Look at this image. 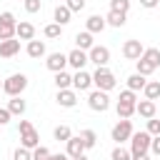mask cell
Returning a JSON list of instances; mask_svg holds the SVG:
<instances>
[{"mask_svg": "<svg viewBox=\"0 0 160 160\" xmlns=\"http://www.w3.org/2000/svg\"><path fill=\"white\" fill-rule=\"evenodd\" d=\"M105 28H108V22H105L102 15H90V18L85 20V30L92 32V35H95V32H102Z\"/></svg>", "mask_w": 160, "mask_h": 160, "instance_id": "17", "label": "cell"}, {"mask_svg": "<svg viewBox=\"0 0 160 160\" xmlns=\"http://www.w3.org/2000/svg\"><path fill=\"white\" fill-rule=\"evenodd\" d=\"M88 105H90V110H95V112H105V110L110 108V98H108L105 90H92V92L88 95Z\"/></svg>", "mask_w": 160, "mask_h": 160, "instance_id": "4", "label": "cell"}, {"mask_svg": "<svg viewBox=\"0 0 160 160\" xmlns=\"http://www.w3.org/2000/svg\"><path fill=\"white\" fill-rule=\"evenodd\" d=\"M130 160H150V155H148V152H142V155H132Z\"/></svg>", "mask_w": 160, "mask_h": 160, "instance_id": "47", "label": "cell"}, {"mask_svg": "<svg viewBox=\"0 0 160 160\" xmlns=\"http://www.w3.org/2000/svg\"><path fill=\"white\" fill-rule=\"evenodd\" d=\"M65 5L70 8V12H80L85 8V0H65Z\"/></svg>", "mask_w": 160, "mask_h": 160, "instance_id": "37", "label": "cell"}, {"mask_svg": "<svg viewBox=\"0 0 160 160\" xmlns=\"http://www.w3.org/2000/svg\"><path fill=\"white\" fill-rule=\"evenodd\" d=\"M150 140H152V135H150L148 130L132 132V135H130V155H142V152H150Z\"/></svg>", "mask_w": 160, "mask_h": 160, "instance_id": "3", "label": "cell"}, {"mask_svg": "<svg viewBox=\"0 0 160 160\" xmlns=\"http://www.w3.org/2000/svg\"><path fill=\"white\" fill-rule=\"evenodd\" d=\"M25 88H28V78H25L22 72H12L10 78H5V80H2V92H8L10 98L20 95Z\"/></svg>", "mask_w": 160, "mask_h": 160, "instance_id": "2", "label": "cell"}, {"mask_svg": "<svg viewBox=\"0 0 160 160\" xmlns=\"http://www.w3.org/2000/svg\"><path fill=\"white\" fill-rule=\"evenodd\" d=\"M142 42L140 40H125V45H122V55H125V60H138L140 55H142Z\"/></svg>", "mask_w": 160, "mask_h": 160, "instance_id": "8", "label": "cell"}, {"mask_svg": "<svg viewBox=\"0 0 160 160\" xmlns=\"http://www.w3.org/2000/svg\"><path fill=\"white\" fill-rule=\"evenodd\" d=\"M90 85H92V75H90V72L78 70V72L72 75V88H75V90H90Z\"/></svg>", "mask_w": 160, "mask_h": 160, "instance_id": "13", "label": "cell"}, {"mask_svg": "<svg viewBox=\"0 0 160 160\" xmlns=\"http://www.w3.org/2000/svg\"><path fill=\"white\" fill-rule=\"evenodd\" d=\"M20 142H22V148L32 150V148H38V145H40V132H38L35 128H30V130L20 132Z\"/></svg>", "mask_w": 160, "mask_h": 160, "instance_id": "15", "label": "cell"}, {"mask_svg": "<svg viewBox=\"0 0 160 160\" xmlns=\"http://www.w3.org/2000/svg\"><path fill=\"white\" fill-rule=\"evenodd\" d=\"M150 152H152V155H160V135H152V140H150Z\"/></svg>", "mask_w": 160, "mask_h": 160, "instance_id": "42", "label": "cell"}, {"mask_svg": "<svg viewBox=\"0 0 160 160\" xmlns=\"http://www.w3.org/2000/svg\"><path fill=\"white\" fill-rule=\"evenodd\" d=\"M148 132H150V135H160V120L150 118V120H148Z\"/></svg>", "mask_w": 160, "mask_h": 160, "instance_id": "38", "label": "cell"}, {"mask_svg": "<svg viewBox=\"0 0 160 160\" xmlns=\"http://www.w3.org/2000/svg\"><path fill=\"white\" fill-rule=\"evenodd\" d=\"M32 128V122L30 120H20V125H18V132H25V130H30Z\"/></svg>", "mask_w": 160, "mask_h": 160, "instance_id": "44", "label": "cell"}, {"mask_svg": "<svg viewBox=\"0 0 160 160\" xmlns=\"http://www.w3.org/2000/svg\"><path fill=\"white\" fill-rule=\"evenodd\" d=\"M55 85H58V90H65V88H70V85H72V75H70V72H65V70L55 72Z\"/></svg>", "mask_w": 160, "mask_h": 160, "instance_id": "27", "label": "cell"}, {"mask_svg": "<svg viewBox=\"0 0 160 160\" xmlns=\"http://www.w3.org/2000/svg\"><path fill=\"white\" fill-rule=\"evenodd\" d=\"M155 110H158V108H155V100H148V98H145V100H138V102H135V112H138L140 118H145V120L155 118Z\"/></svg>", "mask_w": 160, "mask_h": 160, "instance_id": "10", "label": "cell"}, {"mask_svg": "<svg viewBox=\"0 0 160 160\" xmlns=\"http://www.w3.org/2000/svg\"><path fill=\"white\" fill-rule=\"evenodd\" d=\"M10 118H12V115H10V110H8V108H0V128H2V125H8V122H10Z\"/></svg>", "mask_w": 160, "mask_h": 160, "instance_id": "43", "label": "cell"}, {"mask_svg": "<svg viewBox=\"0 0 160 160\" xmlns=\"http://www.w3.org/2000/svg\"><path fill=\"white\" fill-rule=\"evenodd\" d=\"M70 160H88V158H85V152H82V155H78V158H70Z\"/></svg>", "mask_w": 160, "mask_h": 160, "instance_id": "48", "label": "cell"}, {"mask_svg": "<svg viewBox=\"0 0 160 160\" xmlns=\"http://www.w3.org/2000/svg\"><path fill=\"white\" fill-rule=\"evenodd\" d=\"M15 38H20V40H32V38H35V25L28 22V20H20V22L15 25Z\"/></svg>", "mask_w": 160, "mask_h": 160, "instance_id": "12", "label": "cell"}, {"mask_svg": "<svg viewBox=\"0 0 160 160\" xmlns=\"http://www.w3.org/2000/svg\"><path fill=\"white\" fill-rule=\"evenodd\" d=\"M65 152H68V158H78V155L85 152V145H82L80 135H70V140L65 142Z\"/></svg>", "mask_w": 160, "mask_h": 160, "instance_id": "11", "label": "cell"}, {"mask_svg": "<svg viewBox=\"0 0 160 160\" xmlns=\"http://www.w3.org/2000/svg\"><path fill=\"white\" fill-rule=\"evenodd\" d=\"M105 22L112 25V28H122V25L128 22V12H115V10H110V12L105 15Z\"/></svg>", "mask_w": 160, "mask_h": 160, "instance_id": "19", "label": "cell"}, {"mask_svg": "<svg viewBox=\"0 0 160 160\" xmlns=\"http://www.w3.org/2000/svg\"><path fill=\"white\" fill-rule=\"evenodd\" d=\"M110 135H112V140H115L118 145H122V142H125V140H130V135H132V122L120 118V120L115 122V128H112V132H110Z\"/></svg>", "mask_w": 160, "mask_h": 160, "instance_id": "5", "label": "cell"}, {"mask_svg": "<svg viewBox=\"0 0 160 160\" xmlns=\"http://www.w3.org/2000/svg\"><path fill=\"white\" fill-rule=\"evenodd\" d=\"M58 105L60 108H75V102H78V95H75V90H70V88H65V90H58Z\"/></svg>", "mask_w": 160, "mask_h": 160, "instance_id": "14", "label": "cell"}, {"mask_svg": "<svg viewBox=\"0 0 160 160\" xmlns=\"http://www.w3.org/2000/svg\"><path fill=\"white\" fill-rule=\"evenodd\" d=\"M48 158H50V150L48 148H42V145L32 148V160H48Z\"/></svg>", "mask_w": 160, "mask_h": 160, "instance_id": "35", "label": "cell"}, {"mask_svg": "<svg viewBox=\"0 0 160 160\" xmlns=\"http://www.w3.org/2000/svg\"><path fill=\"white\" fill-rule=\"evenodd\" d=\"M90 60H88V52L85 50H80V48H75V50H70L68 52V65L70 68H75V70H85V65H88Z\"/></svg>", "mask_w": 160, "mask_h": 160, "instance_id": "7", "label": "cell"}, {"mask_svg": "<svg viewBox=\"0 0 160 160\" xmlns=\"http://www.w3.org/2000/svg\"><path fill=\"white\" fill-rule=\"evenodd\" d=\"M20 52V40L10 38V40H0V58H12Z\"/></svg>", "mask_w": 160, "mask_h": 160, "instance_id": "16", "label": "cell"}, {"mask_svg": "<svg viewBox=\"0 0 160 160\" xmlns=\"http://www.w3.org/2000/svg\"><path fill=\"white\" fill-rule=\"evenodd\" d=\"M92 85H95L98 90H105V92H110V90L118 85V80H115V75L108 70V65H102V68H98V70L92 72Z\"/></svg>", "mask_w": 160, "mask_h": 160, "instance_id": "1", "label": "cell"}, {"mask_svg": "<svg viewBox=\"0 0 160 160\" xmlns=\"http://www.w3.org/2000/svg\"><path fill=\"white\" fill-rule=\"evenodd\" d=\"M45 38H50V40H55V38H60L62 35V25H58V22H50V25H45Z\"/></svg>", "mask_w": 160, "mask_h": 160, "instance_id": "31", "label": "cell"}, {"mask_svg": "<svg viewBox=\"0 0 160 160\" xmlns=\"http://www.w3.org/2000/svg\"><path fill=\"white\" fill-rule=\"evenodd\" d=\"M158 2H160V0H140V5H142V8H148V10L158 8Z\"/></svg>", "mask_w": 160, "mask_h": 160, "instance_id": "45", "label": "cell"}, {"mask_svg": "<svg viewBox=\"0 0 160 160\" xmlns=\"http://www.w3.org/2000/svg\"><path fill=\"white\" fill-rule=\"evenodd\" d=\"M12 160H32V150H28V148H18L15 150V155H12Z\"/></svg>", "mask_w": 160, "mask_h": 160, "instance_id": "36", "label": "cell"}, {"mask_svg": "<svg viewBox=\"0 0 160 160\" xmlns=\"http://www.w3.org/2000/svg\"><path fill=\"white\" fill-rule=\"evenodd\" d=\"M52 15H55V22H58V25H68V22H70V18H72V12H70V8H68V5H58Z\"/></svg>", "mask_w": 160, "mask_h": 160, "instance_id": "23", "label": "cell"}, {"mask_svg": "<svg viewBox=\"0 0 160 160\" xmlns=\"http://www.w3.org/2000/svg\"><path fill=\"white\" fill-rule=\"evenodd\" d=\"M28 55L35 58V60L42 58V55H45V42H42V40H35V38L28 40Z\"/></svg>", "mask_w": 160, "mask_h": 160, "instance_id": "21", "label": "cell"}, {"mask_svg": "<svg viewBox=\"0 0 160 160\" xmlns=\"http://www.w3.org/2000/svg\"><path fill=\"white\" fill-rule=\"evenodd\" d=\"M145 82H148V78H145V75H140V72H135V75H130V78H128V90L138 92V90H142V88H145Z\"/></svg>", "mask_w": 160, "mask_h": 160, "instance_id": "24", "label": "cell"}, {"mask_svg": "<svg viewBox=\"0 0 160 160\" xmlns=\"http://www.w3.org/2000/svg\"><path fill=\"white\" fill-rule=\"evenodd\" d=\"M110 10H115V12H128V10H130V0H110Z\"/></svg>", "mask_w": 160, "mask_h": 160, "instance_id": "34", "label": "cell"}, {"mask_svg": "<svg viewBox=\"0 0 160 160\" xmlns=\"http://www.w3.org/2000/svg\"><path fill=\"white\" fill-rule=\"evenodd\" d=\"M88 60L95 62L98 68H102V65L110 62V50H108L105 45H92V48L88 50Z\"/></svg>", "mask_w": 160, "mask_h": 160, "instance_id": "6", "label": "cell"}, {"mask_svg": "<svg viewBox=\"0 0 160 160\" xmlns=\"http://www.w3.org/2000/svg\"><path fill=\"white\" fill-rule=\"evenodd\" d=\"M25 10L32 15V12H38L40 10V0H25Z\"/></svg>", "mask_w": 160, "mask_h": 160, "instance_id": "41", "label": "cell"}, {"mask_svg": "<svg viewBox=\"0 0 160 160\" xmlns=\"http://www.w3.org/2000/svg\"><path fill=\"white\" fill-rule=\"evenodd\" d=\"M80 140H82L85 150H90V148H95V145H98V135H95V130H90V128L80 132Z\"/></svg>", "mask_w": 160, "mask_h": 160, "instance_id": "28", "label": "cell"}, {"mask_svg": "<svg viewBox=\"0 0 160 160\" xmlns=\"http://www.w3.org/2000/svg\"><path fill=\"white\" fill-rule=\"evenodd\" d=\"M0 22H8V25H18V22H15V15H12L10 10H5V12H0Z\"/></svg>", "mask_w": 160, "mask_h": 160, "instance_id": "40", "label": "cell"}, {"mask_svg": "<svg viewBox=\"0 0 160 160\" xmlns=\"http://www.w3.org/2000/svg\"><path fill=\"white\" fill-rule=\"evenodd\" d=\"M48 160H70V158H68V152H50Z\"/></svg>", "mask_w": 160, "mask_h": 160, "instance_id": "46", "label": "cell"}, {"mask_svg": "<svg viewBox=\"0 0 160 160\" xmlns=\"http://www.w3.org/2000/svg\"><path fill=\"white\" fill-rule=\"evenodd\" d=\"M52 135H55V140H58V142H68V140H70V135H72V130H70L68 125H58V128L52 130Z\"/></svg>", "mask_w": 160, "mask_h": 160, "instance_id": "29", "label": "cell"}, {"mask_svg": "<svg viewBox=\"0 0 160 160\" xmlns=\"http://www.w3.org/2000/svg\"><path fill=\"white\" fill-rule=\"evenodd\" d=\"M135 72H140V75H145V78H148V75H152V72H155V68H152L150 62H145L142 58H138V60H135Z\"/></svg>", "mask_w": 160, "mask_h": 160, "instance_id": "30", "label": "cell"}, {"mask_svg": "<svg viewBox=\"0 0 160 160\" xmlns=\"http://www.w3.org/2000/svg\"><path fill=\"white\" fill-rule=\"evenodd\" d=\"M142 92H145L148 100H158V98H160V82H158V80H148L145 88H142Z\"/></svg>", "mask_w": 160, "mask_h": 160, "instance_id": "25", "label": "cell"}, {"mask_svg": "<svg viewBox=\"0 0 160 160\" xmlns=\"http://www.w3.org/2000/svg\"><path fill=\"white\" fill-rule=\"evenodd\" d=\"M10 38H15V25L0 22V40H10Z\"/></svg>", "mask_w": 160, "mask_h": 160, "instance_id": "33", "label": "cell"}, {"mask_svg": "<svg viewBox=\"0 0 160 160\" xmlns=\"http://www.w3.org/2000/svg\"><path fill=\"white\" fill-rule=\"evenodd\" d=\"M0 90H2V80H0Z\"/></svg>", "mask_w": 160, "mask_h": 160, "instance_id": "49", "label": "cell"}, {"mask_svg": "<svg viewBox=\"0 0 160 160\" xmlns=\"http://www.w3.org/2000/svg\"><path fill=\"white\" fill-rule=\"evenodd\" d=\"M45 65H48V70L60 72V70H65V65H68V55H62V52H50L48 60H45Z\"/></svg>", "mask_w": 160, "mask_h": 160, "instance_id": "9", "label": "cell"}, {"mask_svg": "<svg viewBox=\"0 0 160 160\" xmlns=\"http://www.w3.org/2000/svg\"><path fill=\"white\" fill-rule=\"evenodd\" d=\"M140 58H142V60H145V62H150V65H152V68H155V70H158V68H160V50H158V48H145V50H142V55H140Z\"/></svg>", "mask_w": 160, "mask_h": 160, "instance_id": "22", "label": "cell"}, {"mask_svg": "<svg viewBox=\"0 0 160 160\" xmlns=\"http://www.w3.org/2000/svg\"><path fill=\"white\" fill-rule=\"evenodd\" d=\"M132 155H130V150H125L122 145H118L112 152H110V160H130Z\"/></svg>", "mask_w": 160, "mask_h": 160, "instance_id": "32", "label": "cell"}, {"mask_svg": "<svg viewBox=\"0 0 160 160\" xmlns=\"http://www.w3.org/2000/svg\"><path fill=\"white\" fill-rule=\"evenodd\" d=\"M118 100H125V102H138V98H135V92H132V90H122Z\"/></svg>", "mask_w": 160, "mask_h": 160, "instance_id": "39", "label": "cell"}, {"mask_svg": "<svg viewBox=\"0 0 160 160\" xmlns=\"http://www.w3.org/2000/svg\"><path fill=\"white\" fill-rule=\"evenodd\" d=\"M115 110H118V118H122V120H130V118L135 115V102H125V100H118Z\"/></svg>", "mask_w": 160, "mask_h": 160, "instance_id": "18", "label": "cell"}, {"mask_svg": "<svg viewBox=\"0 0 160 160\" xmlns=\"http://www.w3.org/2000/svg\"><path fill=\"white\" fill-rule=\"evenodd\" d=\"M75 45H78L80 50H85V52H88V50L95 45V42H92V32H88V30L78 32V35H75Z\"/></svg>", "mask_w": 160, "mask_h": 160, "instance_id": "20", "label": "cell"}, {"mask_svg": "<svg viewBox=\"0 0 160 160\" xmlns=\"http://www.w3.org/2000/svg\"><path fill=\"white\" fill-rule=\"evenodd\" d=\"M25 108H28V105H25V100H22L20 95H15V98L8 102V110H10V115H22V112H25Z\"/></svg>", "mask_w": 160, "mask_h": 160, "instance_id": "26", "label": "cell"}]
</instances>
